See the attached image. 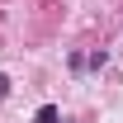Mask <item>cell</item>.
I'll list each match as a JSON object with an SVG mask.
<instances>
[{"instance_id": "obj_1", "label": "cell", "mask_w": 123, "mask_h": 123, "mask_svg": "<svg viewBox=\"0 0 123 123\" xmlns=\"http://www.w3.org/2000/svg\"><path fill=\"white\" fill-rule=\"evenodd\" d=\"M33 123H57V104H43V109H38V118H33Z\"/></svg>"}, {"instance_id": "obj_2", "label": "cell", "mask_w": 123, "mask_h": 123, "mask_svg": "<svg viewBox=\"0 0 123 123\" xmlns=\"http://www.w3.org/2000/svg\"><path fill=\"white\" fill-rule=\"evenodd\" d=\"M5 95H10V80H5V76H0V99H5Z\"/></svg>"}]
</instances>
